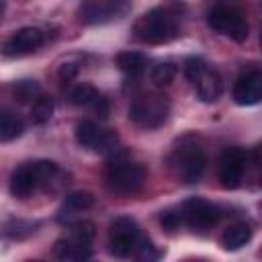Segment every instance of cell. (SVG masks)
<instances>
[{
  "label": "cell",
  "mask_w": 262,
  "mask_h": 262,
  "mask_svg": "<svg viewBox=\"0 0 262 262\" xmlns=\"http://www.w3.org/2000/svg\"><path fill=\"white\" fill-rule=\"evenodd\" d=\"M178 10L174 6H156L141 14L133 27L135 39L141 43L158 45V43H168L178 35L180 23H178Z\"/></svg>",
  "instance_id": "cell-1"
},
{
  "label": "cell",
  "mask_w": 262,
  "mask_h": 262,
  "mask_svg": "<svg viewBox=\"0 0 262 262\" xmlns=\"http://www.w3.org/2000/svg\"><path fill=\"white\" fill-rule=\"evenodd\" d=\"M104 182H106V188L115 194H121V196L135 194L145 182V168L137 162L115 158L104 170Z\"/></svg>",
  "instance_id": "cell-2"
},
{
  "label": "cell",
  "mask_w": 262,
  "mask_h": 262,
  "mask_svg": "<svg viewBox=\"0 0 262 262\" xmlns=\"http://www.w3.org/2000/svg\"><path fill=\"white\" fill-rule=\"evenodd\" d=\"M170 113V102L164 94L147 92L133 98L129 106V119L141 129H158L166 123Z\"/></svg>",
  "instance_id": "cell-3"
},
{
  "label": "cell",
  "mask_w": 262,
  "mask_h": 262,
  "mask_svg": "<svg viewBox=\"0 0 262 262\" xmlns=\"http://www.w3.org/2000/svg\"><path fill=\"white\" fill-rule=\"evenodd\" d=\"M168 164L172 168V172L182 180V182H196L203 172H205V151L190 141H182L180 145H176L168 158Z\"/></svg>",
  "instance_id": "cell-4"
},
{
  "label": "cell",
  "mask_w": 262,
  "mask_h": 262,
  "mask_svg": "<svg viewBox=\"0 0 262 262\" xmlns=\"http://www.w3.org/2000/svg\"><path fill=\"white\" fill-rule=\"evenodd\" d=\"M184 74L192 82V86L196 90V96L203 102H215L221 96V90H223L221 78L205 59L188 57L186 63H184Z\"/></svg>",
  "instance_id": "cell-5"
},
{
  "label": "cell",
  "mask_w": 262,
  "mask_h": 262,
  "mask_svg": "<svg viewBox=\"0 0 262 262\" xmlns=\"http://www.w3.org/2000/svg\"><path fill=\"white\" fill-rule=\"evenodd\" d=\"M207 23L215 33L225 35V37H229L237 43L246 41L248 33H250L246 16L242 14V10H237L233 6H215V8H211L209 14H207Z\"/></svg>",
  "instance_id": "cell-6"
},
{
  "label": "cell",
  "mask_w": 262,
  "mask_h": 262,
  "mask_svg": "<svg viewBox=\"0 0 262 262\" xmlns=\"http://www.w3.org/2000/svg\"><path fill=\"white\" fill-rule=\"evenodd\" d=\"M139 239V225L131 217H117L108 227V250L117 258H127Z\"/></svg>",
  "instance_id": "cell-7"
},
{
  "label": "cell",
  "mask_w": 262,
  "mask_h": 262,
  "mask_svg": "<svg viewBox=\"0 0 262 262\" xmlns=\"http://www.w3.org/2000/svg\"><path fill=\"white\" fill-rule=\"evenodd\" d=\"M182 221L192 229H209L221 219V209L205 199H188L180 209Z\"/></svg>",
  "instance_id": "cell-8"
},
{
  "label": "cell",
  "mask_w": 262,
  "mask_h": 262,
  "mask_svg": "<svg viewBox=\"0 0 262 262\" xmlns=\"http://www.w3.org/2000/svg\"><path fill=\"white\" fill-rule=\"evenodd\" d=\"M129 10V0H84L80 4V18L88 25L119 18Z\"/></svg>",
  "instance_id": "cell-9"
},
{
  "label": "cell",
  "mask_w": 262,
  "mask_h": 262,
  "mask_svg": "<svg viewBox=\"0 0 262 262\" xmlns=\"http://www.w3.org/2000/svg\"><path fill=\"white\" fill-rule=\"evenodd\" d=\"M248 154L242 147H227L219 158V180L223 188H237L244 178Z\"/></svg>",
  "instance_id": "cell-10"
},
{
  "label": "cell",
  "mask_w": 262,
  "mask_h": 262,
  "mask_svg": "<svg viewBox=\"0 0 262 262\" xmlns=\"http://www.w3.org/2000/svg\"><path fill=\"white\" fill-rule=\"evenodd\" d=\"M43 41H45L43 31H39L35 27H23V29L14 31L4 41L2 53L8 55V57H20V55H27V53L37 51L43 45Z\"/></svg>",
  "instance_id": "cell-11"
},
{
  "label": "cell",
  "mask_w": 262,
  "mask_h": 262,
  "mask_svg": "<svg viewBox=\"0 0 262 262\" xmlns=\"http://www.w3.org/2000/svg\"><path fill=\"white\" fill-rule=\"evenodd\" d=\"M260 98H262V74H260V70L252 68L235 80L233 100L242 106H250V104L260 102Z\"/></svg>",
  "instance_id": "cell-12"
},
{
  "label": "cell",
  "mask_w": 262,
  "mask_h": 262,
  "mask_svg": "<svg viewBox=\"0 0 262 262\" xmlns=\"http://www.w3.org/2000/svg\"><path fill=\"white\" fill-rule=\"evenodd\" d=\"M70 100L76 106H84V108L94 111L102 119L108 117V100L104 98L102 92H98L90 84H78V86H74L70 90Z\"/></svg>",
  "instance_id": "cell-13"
},
{
  "label": "cell",
  "mask_w": 262,
  "mask_h": 262,
  "mask_svg": "<svg viewBox=\"0 0 262 262\" xmlns=\"http://www.w3.org/2000/svg\"><path fill=\"white\" fill-rule=\"evenodd\" d=\"M53 256L59 258V260H86L92 256V250H90V242L70 233L68 237H61L55 242L53 246Z\"/></svg>",
  "instance_id": "cell-14"
},
{
  "label": "cell",
  "mask_w": 262,
  "mask_h": 262,
  "mask_svg": "<svg viewBox=\"0 0 262 262\" xmlns=\"http://www.w3.org/2000/svg\"><path fill=\"white\" fill-rule=\"evenodd\" d=\"M35 188H39V184H37L33 166H31V164L18 166V168L12 172V176H10V192H12V196H16V199H27Z\"/></svg>",
  "instance_id": "cell-15"
},
{
  "label": "cell",
  "mask_w": 262,
  "mask_h": 262,
  "mask_svg": "<svg viewBox=\"0 0 262 262\" xmlns=\"http://www.w3.org/2000/svg\"><path fill=\"white\" fill-rule=\"evenodd\" d=\"M92 203H94V199H92L90 192H84V190L72 192V194H68V196L63 199V205H61V209H59V217H57V219L70 223L72 217H76L78 213L90 209Z\"/></svg>",
  "instance_id": "cell-16"
},
{
  "label": "cell",
  "mask_w": 262,
  "mask_h": 262,
  "mask_svg": "<svg viewBox=\"0 0 262 262\" xmlns=\"http://www.w3.org/2000/svg\"><path fill=\"white\" fill-rule=\"evenodd\" d=\"M23 131H25L23 119L10 108H0V141H12L20 137Z\"/></svg>",
  "instance_id": "cell-17"
},
{
  "label": "cell",
  "mask_w": 262,
  "mask_h": 262,
  "mask_svg": "<svg viewBox=\"0 0 262 262\" xmlns=\"http://www.w3.org/2000/svg\"><path fill=\"white\" fill-rule=\"evenodd\" d=\"M115 61H117L119 70H121L125 76H129V78H139V76L145 72V68H147L145 55H141V53H137V51H123V53L117 55Z\"/></svg>",
  "instance_id": "cell-18"
},
{
  "label": "cell",
  "mask_w": 262,
  "mask_h": 262,
  "mask_svg": "<svg viewBox=\"0 0 262 262\" xmlns=\"http://www.w3.org/2000/svg\"><path fill=\"white\" fill-rule=\"evenodd\" d=\"M250 237H252V229L248 223H233L223 231L221 246L225 250H237V248L246 246L250 242Z\"/></svg>",
  "instance_id": "cell-19"
},
{
  "label": "cell",
  "mask_w": 262,
  "mask_h": 262,
  "mask_svg": "<svg viewBox=\"0 0 262 262\" xmlns=\"http://www.w3.org/2000/svg\"><path fill=\"white\" fill-rule=\"evenodd\" d=\"M100 131H102V129H100L96 123H92V121H80V123L76 125L74 135H76L78 145H82V147H86V149H94Z\"/></svg>",
  "instance_id": "cell-20"
},
{
  "label": "cell",
  "mask_w": 262,
  "mask_h": 262,
  "mask_svg": "<svg viewBox=\"0 0 262 262\" xmlns=\"http://www.w3.org/2000/svg\"><path fill=\"white\" fill-rule=\"evenodd\" d=\"M53 108H55L53 98L47 96V94H39V96L35 98L33 106H31V121H33L35 125H45V123L51 119Z\"/></svg>",
  "instance_id": "cell-21"
},
{
  "label": "cell",
  "mask_w": 262,
  "mask_h": 262,
  "mask_svg": "<svg viewBox=\"0 0 262 262\" xmlns=\"http://www.w3.org/2000/svg\"><path fill=\"white\" fill-rule=\"evenodd\" d=\"M37 184L39 186H47L55 176H57V164L49 162V160H39V162H31Z\"/></svg>",
  "instance_id": "cell-22"
},
{
  "label": "cell",
  "mask_w": 262,
  "mask_h": 262,
  "mask_svg": "<svg viewBox=\"0 0 262 262\" xmlns=\"http://www.w3.org/2000/svg\"><path fill=\"white\" fill-rule=\"evenodd\" d=\"M176 76V66L172 61H162L158 66H154L151 70V82L158 86V88H164L168 86Z\"/></svg>",
  "instance_id": "cell-23"
},
{
  "label": "cell",
  "mask_w": 262,
  "mask_h": 262,
  "mask_svg": "<svg viewBox=\"0 0 262 262\" xmlns=\"http://www.w3.org/2000/svg\"><path fill=\"white\" fill-rule=\"evenodd\" d=\"M117 149H119V135L115 131H111V129H102L92 151L102 154V156H108V154H115Z\"/></svg>",
  "instance_id": "cell-24"
},
{
  "label": "cell",
  "mask_w": 262,
  "mask_h": 262,
  "mask_svg": "<svg viewBox=\"0 0 262 262\" xmlns=\"http://www.w3.org/2000/svg\"><path fill=\"white\" fill-rule=\"evenodd\" d=\"M14 96L18 98V102H29L31 98L39 96V84L33 80H23L14 84Z\"/></svg>",
  "instance_id": "cell-25"
},
{
  "label": "cell",
  "mask_w": 262,
  "mask_h": 262,
  "mask_svg": "<svg viewBox=\"0 0 262 262\" xmlns=\"http://www.w3.org/2000/svg\"><path fill=\"white\" fill-rule=\"evenodd\" d=\"M133 252L137 254L139 260H156V258L160 256V252L154 248V244H151L147 237H141V235H139V239H137Z\"/></svg>",
  "instance_id": "cell-26"
},
{
  "label": "cell",
  "mask_w": 262,
  "mask_h": 262,
  "mask_svg": "<svg viewBox=\"0 0 262 262\" xmlns=\"http://www.w3.org/2000/svg\"><path fill=\"white\" fill-rule=\"evenodd\" d=\"M160 221H162V225H164L166 229H170V231L178 229V227L184 223V221H182V215H180V213H174V211H166V213H162Z\"/></svg>",
  "instance_id": "cell-27"
},
{
  "label": "cell",
  "mask_w": 262,
  "mask_h": 262,
  "mask_svg": "<svg viewBox=\"0 0 262 262\" xmlns=\"http://www.w3.org/2000/svg\"><path fill=\"white\" fill-rule=\"evenodd\" d=\"M76 70H78V68H76L74 63H63V68H61L59 76H61V78H66V80H70V78L76 74Z\"/></svg>",
  "instance_id": "cell-28"
},
{
  "label": "cell",
  "mask_w": 262,
  "mask_h": 262,
  "mask_svg": "<svg viewBox=\"0 0 262 262\" xmlns=\"http://www.w3.org/2000/svg\"><path fill=\"white\" fill-rule=\"evenodd\" d=\"M2 10H4V0H0V14H2Z\"/></svg>",
  "instance_id": "cell-29"
}]
</instances>
